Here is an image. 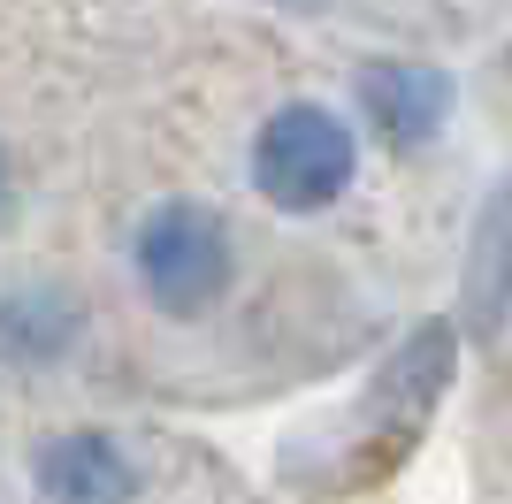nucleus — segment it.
<instances>
[{
	"mask_svg": "<svg viewBox=\"0 0 512 504\" xmlns=\"http://www.w3.org/2000/svg\"><path fill=\"white\" fill-rule=\"evenodd\" d=\"M352 168H360V146H352V123H344L337 107L321 100H291L276 107L253 138V184L268 207L283 214H321L337 207L344 184H352Z\"/></svg>",
	"mask_w": 512,
	"mask_h": 504,
	"instance_id": "nucleus-1",
	"label": "nucleus"
},
{
	"mask_svg": "<svg viewBox=\"0 0 512 504\" xmlns=\"http://www.w3.org/2000/svg\"><path fill=\"white\" fill-rule=\"evenodd\" d=\"M130 268H138V291H146L161 314L192 321L230 291V222L214 207H199V199H161V207L138 222Z\"/></svg>",
	"mask_w": 512,
	"mask_h": 504,
	"instance_id": "nucleus-2",
	"label": "nucleus"
},
{
	"mask_svg": "<svg viewBox=\"0 0 512 504\" xmlns=\"http://www.w3.org/2000/svg\"><path fill=\"white\" fill-rule=\"evenodd\" d=\"M31 482L46 504H130L146 474L107 428H62L31 451Z\"/></svg>",
	"mask_w": 512,
	"mask_h": 504,
	"instance_id": "nucleus-3",
	"label": "nucleus"
},
{
	"mask_svg": "<svg viewBox=\"0 0 512 504\" xmlns=\"http://www.w3.org/2000/svg\"><path fill=\"white\" fill-rule=\"evenodd\" d=\"M360 107L398 153H413L451 123V77L436 62H367L360 69Z\"/></svg>",
	"mask_w": 512,
	"mask_h": 504,
	"instance_id": "nucleus-4",
	"label": "nucleus"
},
{
	"mask_svg": "<svg viewBox=\"0 0 512 504\" xmlns=\"http://www.w3.org/2000/svg\"><path fill=\"white\" fill-rule=\"evenodd\" d=\"M467 298L474 314L497 329V314L512 306V184L490 199L482 214V230H474V260H467Z\"/></svg>",
	"mask_w": 512,
	"mask_h": 504,
	"instance_id": "nucleus-5",
	"label": "nucleus"
},
{
	"mask_svg": "<svg viewBox=\"0 0 512 504\" xmlns=\"http://www.w3.org/2000/svg\"><path fill=\"white\" fill-rule=\"evenodd\" d=\"M69 336H77V306L62 291H23L0 306V352L16 359H54Z\"/></svg>",
	"mask_w": 512,
	"mask_h": 504,
	"instance_id": "nucleus-6",
	"label": "nucleus"
},
{
	"mask_svg": "<svg viewBox=\"0 0 512 504\" xmlns=\"http://www.w3.org/2000/svg\"><path fill=\"white\" fill-rule=\"evenodd\" d=\"M8 199H16V168H8V153H0V214H8Z\"/></svg>",
	"mask_w": 512,
	"mask_h": 504,
	"instance_id": "nucleus-7",
	"label": "nucleus"
}]
</instances>
